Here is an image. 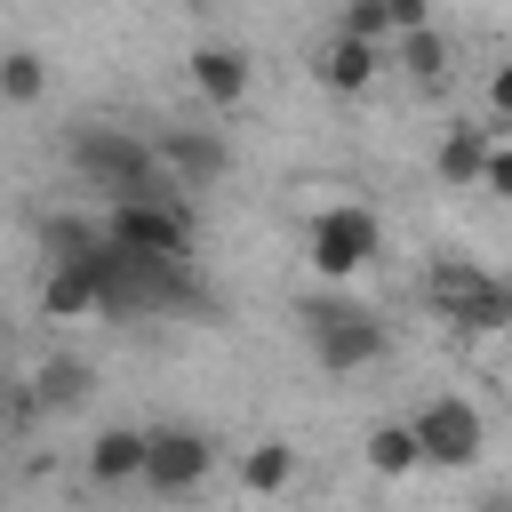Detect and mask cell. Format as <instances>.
Returning <instances> with one entry per match:
<instances>
[{
    "label": "cell",
    "mask_w": 512,
    "mask_h": 512,
    "mask_svg": "<svg viewBox=\"0 0 512 512\" xmlns=\"http://www.w3.org/2000/svg\"><path fill=\"white\" fill-rule=\"evenodd\" d=\"M72 168L104 192V200H176L184 184L160 168V144L128 136V128H80L72 136Z\"/></svg>",
    "instance_id": "obj_1"
},
{
    "label": "cell",
    "mask_w": 512,
    "mask_h": 512,
    "mask_svg": "<svg viewBox=\"0 0 512 512\" xmlns=\"http://www.w3.org/2000/svg\"><path fill=\"white\" fill-rule=\"evenodd\" d=\"M424 296H432V312H440L448 328H464V336L512 328V280H496V272L472 264V256H440V264L424 272Z\"/></svg>",
    "instance_id": "obj_2"
},
{
    "label": "cell",
    "mask_w": 512,
    "mask_h": 512,
    "mask_svg": "<svg viewBox=\"0 0 512 512\" xmlns=\"http://www.w3.org/2000/svg\"><path fill=\"white\" fill-rule=\"evenodd\" d=\"M304 256H312L320 280H352L360 264L384 256V216H376L368 200H328V208H312V224H304Z\"/></svg>",
    "instance_id": "obj_3"
},
{
    "label": "cell",
    "mask_w": 512,
    "mask_h": 512,
    "mask_svg": "<svg viewBox=\"0 0 512 512\" xmlns=\"http://www.w3.org/2000/svg\"><path fill=\"white\" fill-rule=\"evenodd\" d=\"M304 344H312V360H320L328 376H360V368H376V360L392 352L384 320L360 312V304H312V312H304Z\"/></svg>",
    "instance_id": "obj_4"
},
{
    "label": "cell",
    "mask_w": 512,
    "mask_h": 512,
    "mask_svg": "<svg viewBox=\"0 0 512 512\" xmlns=\"http://www.w3.org/2000/svg\"><path fill=\"white\" fill-rule=\"evenodd\" d=\"M104 232L128 256H144V264H192V216H184V200H112Z\"/></svg>",
    "instance_id": "obj_5"
},
{
    "label": "cell",
    "mask_w": 512,
    "mask_h": 512,
    "mask_svg": "<svg viewBox=\"0 0 512 512\" xmlns=\"http://www.w3.org/2000/svg\"><path fill=\"white\" fill-rule=\"evenodd\" d=\"M416 440H424V464H448V472H472L480 456H488V424H480V408L464 400V392H432L416 416Z\"/></svg>",
    "instance_id": "obj_6"
},
{
    "label": "cell",
    "mask_w": 512,
    "mask_h": 512,
    "mask_svg": "<svg viewBox=\"0 0 512 512\" xmlns=\"http://www.w3.org/2000/svg\"><path fill=\"white\" fill-rule=\"evenodd\" d=\"M208 472H216V440L200 424H152V464H144L152 496H192Z\"/></svg>",
    "instance_id": "obj_7"
},
{
    "label": "cell",
    "mask_w": 512,
    "mask_h": 512,
    "mask_svg": "<svg viewBox=\"0 0 512 512\" xmlns=\"http://www.w3.org/2000/svg\"><path fill=\"white\" fill-rule=\"evenodd\" d=\"M184 80H192V96H200L208 112H240V104L256 96V56L232 48V40H200V48L184 56Z\"/></svg>",
    "instance_id": "obj_8"
},
{
    "label": "cell",
    "mask_w": 512,
    "mask_h": 512,
    "mask_svg": "<svg viewBox=\"0 0 512 512\" xmlns=\"http://www.w3.org/2000/svg\"><path fill=\"white\" fill-rule=\"evenodd\" d=\"M384 72H392V48H384V40H360V32H328V40L312 48V80H320L328 96H368Z\"/></svg>",
    "instance_id": "obj_9"
},
{
    "label": "cell",
    "mask_w": 512,
    "mask_h": 512,
    "mask_svg": "<svg viewBox=\"0 0 512 512\" xmlns=\"http://www.w3.org/2000/svg\"><path fill=\"white\" fill-rule=\"evenodd\" d=\"M144 464H152V424H104L88 440V480L96 488H144Z\"/></svg>",
    "instance_id": "obj_10"
},
{
    "label": "cell",
    "mask_w": 512,
    "mask_h": 512,
    "mask_svg": "<svg viewBox=\"0 0 512 512\" xmlns=\"http://www.w3.org/2000/svg\"><path fill=\"white\" fill-rule=\"evenodd\" d=\"M160 168L184 184V192H208L224 168H232V152H224V136H208V128H192V136H160Z\"/></svg>",
    "instance_id": "obj_11"
},
{
    "label": "cell",
    "mask_w": 512,
    "mask_h": 512,
    "mask_svg": "<svg viewBox=\"0 0 512 512\" xmlns=\"http://www.w3.org/2000/svg\"><path fill=\"white\" fill-rule=\"evenodd\" d=\"M392 72H408L416 88H448V72H456V40H448L440 24H416V32L392 40Z\"/></svg>",
    "instance_id": "obj_12"
},
{
    "label": "cell",
    "mask_w": 512,
    "mask_h": 512,
    "mask_svg": "<svg viewBox=\"0 0 512 512\" xmlns=\"http://www.w3.org/2000/svg\"><path fill=\"white\" fill-rule=\"evenodd\" d=\"M488 152H496V136H488V128H472V120H448V136H440L432 168H440V184H456V192H480V176H488Z\"/></svg>",
    "instance_id": "obj_13"
},
{
    "label": "cell",
    "mask_w": 512,
    "mask_h": 512,
    "mask_svg": "<svg viewBox=\"0 0 512 512\" xmlns=\"http://www.w3.org/2000/svg\"><path fill=\"white\" fill-rule=\"evenodd\" d=\"M88 392H96V368H88V360H72V352H48V360L32 368V408H48V416L88 408Z\"/></svg>",
    "instance_id": "obj_14"
},
{
    "label": "cell",
    "mask_w": 512,
    "mask_h": 512,
    "mask_svg": "<svg viewBox=\"0 0 512 512\" xmlns=\"http://www.w3.org/2000/svg\"><path fill=\"white\" fill-rule=\"evenodd\" d=\"M40 312H48V320H72V312H104V296H96V280H88L80 264H48V280H40Z\"/></svg>",
    "instance_id": "obj_15"
},
{
    "label": "cell",
    "mask_w": 512,
    "mask_h": 512,
    "mask_svg": "<svg viewBox=\"0 0 512 512\" xmlns=\"http://www.w3.org/2000/svg\"><path fill=\"white\" fill-rule=\"evenodd\" d=\"M360 456H368V472H384V480H408V472L424 464V440H416V424H376Z\"/></svg>",
    "instance_id": "obj_16"
},
{
    "label": "cell",
    "mask_w": 512,
    "mask_h": 512,
    "mask_svg": "<svg viewBox=\"0 0 512 512\" xmlns=\"http://www.w3.org/2000/svg\"><path fill=\"white\" fill-rule=\"evenodd\" d=\"M40 248H48V264H88L104 248V224H88V216H40Z\"/></svg>",
    "instance_id": "obj_17"
},
{
    "label": "cell",
    "mask_w": 512,
    "mask_h": 512,
    "mask_svg": "<svg viewBox=\"0 0 512 512\" xmlns=\"http://www.w3.org/2000/svg\"><path fill=\"white\" fill-rule=\"evenodd\" d=\"M288 480H296V448H288V440H256V448L240 456V488H248V496H280Z\"/></svg>",
    "instance_id": "obj_18"
},
{
    "label": "cell",
    "mask_w": 512,
    "mask_h": 512,
    "mask_svg": "<svg viewBox=\"0 0 512 512\" xmlns=\"http://www.w3.org/2000/svg\"><path fill=\"white\" fill-rule=\"evenodd\" d=\"M40 88H48V72H40V56L32 48H8L0 56V96L24 112V104H40Z\"/></svg>",
    "instance_id": "obj_19"
},
{
    "label": "cell",
    "mask_w": 512,
    "mask_h": 512,
    "mask_svg": "<svg viewBox=\"0 0 512 512\" xmlns=\"http://www.w3.org/2000/svg\"><path fill=\"white\" fill-rule=\"evenodd\" d=\"M336 32H360V40H384L392 48V0H344Z\"/></svg>",
    "instance_id": "obj_20"
},
{
    "label": "cell",
    "mask_w": 512,
    "mask_h": 512,
    "mask_svg": "<svg viewBox=\"0 0 512 512\" xmlns=\"http://www.w3.org/2000/svg\"><path fill=\"white\" fill-rule=\"evenodd\" d=\"M488 120H496V128H512V64H496V72H488Z\"/></svg>",
    "instance_id": "obj_21"
},
{
    "label": "cell",
    "mask_w": 512,
    "mask_h": 512,
    "mask_svg": "<svg viewBox=\"0 0 512 512\" xmlns=\"http://www.w3.org/2000/svg\"><path fill=\"white\" fill-rule=\"evenodd\" d=\"M480 192L512 200V144H496V152H488V176H480Z\"/></svg>",
    "instance_id": "obj_22"
},
{
    "label": "cell",
    "mask_w": 512,
    "mask_h": 512,
    "mask_svg": "<svg viewBox=\"0 0 512 512\" xmlns=\"http://www.w3.org/2000/svg\"><path fill=\"white\" fill-rule=\"evenodd\" d=\"M416 24H432V0H392V40L416 32Z\"/></svg>",
    "instance_id": "obj_23"
},
{
    "label": "cell",
    "mask_w": 512,
    "mask_h": 512,
    "mask_svg": "<svg viewBox=\"0 0 512 512\" xmlns=\"http://www.w3.org/2000/svg\"><path fill=\"white\" fill-rule=\"evenodd\" d=\"M480 512H512V488H496V496H480Z\"/></svg>",
    "instance_id": "obj_24"
},
{
    "label": "cell",
    "mask_w": 512,
    "mask_h": 512,
    "mask_svg": "<svg viewBox=\"0 0 512 512\" xmlns=\"http://www.w3.org/2000/svg\"><path fill=\"white\" fill-rule=\"evenodd\" d=\"M192 8H200V0H192Z\"/></svg>",
    "instance_id": "obj_25"
}]
</instances>
